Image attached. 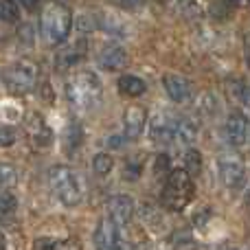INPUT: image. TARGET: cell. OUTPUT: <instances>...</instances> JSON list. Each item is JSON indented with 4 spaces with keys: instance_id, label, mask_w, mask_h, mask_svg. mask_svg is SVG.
<instances>
[{
    "instance_id": "cell-18",
    "label": "cell",
    "mask_w": 250,
    "mask_h": 250,
    "mask_svg": "<svg viewBox=\"0 0 250 250\" xmlns=\"http://www.w3.org/2000/svg\"><path fill=\"white\" fill-rule=\"evenodd\" d=\"M117 88L125 97H141V95H145L147 83L141 77H136V75H121L117 82Z\"/></svg>"
},
{
    "instance_id": "cell-27",
    "label": "cell",
    "mask_w": 250,
    "mask_h": 250,
    "mask_svg": "<svg viewBox=\"0 0 250 250\" xmlns=\"http://www.w3.org/2000/svg\"><path fill=\"white\" fill-rule=\"evenodd\" d=\"M97 26H99V18H95L92 13H82V16L77 18V29L82 31V33L95 31Z\"/></svg>"
},
{
    "instance_id": "cell-23",
    "label": "cell",
    "mask_w": 250,
    "mask_h": 250,
    "mask_svg": "<svg viewBox=\"0 0 250 250\" xmlns=\"http://www.w3.org/2000/svg\"><path fill=\"white\" fill-rule=\"evenodd\" d=\"M178 11L182 13L185 20H195V18L202 16V9L198 7L195 0H178Z\"/></svg>"
},
{
    "instance_id": "cell-30",
    "label": "cell",
    "mask_w": 250,
    "mask_h": 250,
    "mask_svg": "<svg viewBox=\"0 0 250 250\" xmlns=\"http://www.w3.org/2000/svg\"><path fill=\"white\" fill-rule=\"evenodd\" d=\"M2 117L9 119V121H16V119H20V108H16V105H11V104H4L2 105Z\"/></svg>"
},
{
    "instance_id": "cell-3",
    "label": "cell",
    "mask_w": 250,
    "mask_h": 250,
    "mask_svg": "<svg viewBox=\"0 0 250 250\" xmlns=\"http://www.w3.org/2000/svg\"><path fill=\"white\" fill-rule=\"evenodd\" d=\"M101 79L92 70H82L66 83V97L77 110H90L101 101Z\"/></svg>"
},
{
    "instance_id": "cell-7",
    "label": "cell",
    "mask_w": 250,
    "mask_h": 250,
    "mask_svg": "<svg viewBox=\"0 0 250 250\" xmlns=\"http://www.w3.org/2000/svg\"><path fill=\"white\" fill-rule=\"evenodd\" d=\"M220 180L229 189H242L246 185V167L239 158L226 156L220 160Z\"/></svg>"
},
{
    "instance_id": "cell-21",
    "label": "cell",
    "mask_w": 250,
    "mask_h": 250,
    "mask_svg": "<svg viewBox=\"0 0 250 250\" xmlns=\"http://www.w3.org/2000/svg\"><path fill=\"white\" fill-rule=\"evenodd\" d=\"M0 20L13 24V22L20 20V7L13 0H0Z\"/></svg>"
},
{
    "instance_id": "cell-1",
    "label": "cell",
    "mask_w": 250,
    "mask_h": 250,
    "mask_svg": "<svg viewBox=\"0 0 250 250\" xmlns=\"http://www.w3.org/2000/svg\"><path fill=\"white\" fill-rule=\"evenodd\" d=\"M195 198V185L187 169H173L167 176L160 193V202L169 211H185Z\"/></svg>"
},
{
    "instance_id": "cell-8",
    "label": "cell",
    "mask_w": 250,
    "mask_h": 250,
    "mask_svg": "<svg viewBox=\"0 0 250 250\" xmlns=\"http://www.w3.org/2000/svg\"><path fill=\"white\" fill-rule=\"evenodd\" d=\"M224 136H226V141H229L233 147H242L244 143L248 141V136H250L248 119L244 117V114H239V112H233L229 119H226Z\"/></svg>"
},
{
    "instance_id": "cell-38",
    "label": "cell",
    "mask_w": 250,
    "mask_h": 250,
    "mask_svg": "<svg viewBox=\"0 0 250 250\" xmlns=\"http://www.w3.org/2000/svg\"><path fill=\"white\" fill-rule=\"evenodd\" d=\"M2 248H7V242H4V237L0 235V250H2Z\"/></svg>"
},
{
    "instance_id": "cell-17",
    "label": "cell",
    "mask_w": 250,
    "mask_h": 250,
    "mask_svg": "<svg viewBox=\"0 0 250 250\" xmlns=\"http://www.w3.org/2000/svg\"><path fill=\"white\" fill-rule=\"evenodd\" d=\"M83 143V129L79 121H68L64 127V151L66 154H75Z\"/></svg>"
},
{
    "instance_id": "cell-11",
    "label": "cell",
    "mask_w": 250,
    "mask_h": 250,
    "mask_svg": "<svg viewBox=\"0 0 250 250\" xmlns=\"http://www.w3.org/2000/svg\"><path fill=\"white\" fill-rule=\"evenodd\" d=\"M86 51H88V44L86 40H75V42H70L66 48H62L60 53H57V70H68L73 68L75 64H79V62L86 57Z\"/></svg>"
},
{
    "instance_id": "cell-39",
    "label": "cell",
    "mask_w": 250,
    "mask_h": 250,
    "mask_svg": "<svg viewBox=\"0 0 250 250\" xmlns=\"http://www.w3.org/2000/svg\"><path fill=\"white\" fill-rule=\"evenodd\" d=\"M246 55H248V64H250V40H248V44H246Z\"/></svg>"
},
{
    "instance_id": "cell-28",
    "label": "cell",
    "mask_w": 250,
    "mask_h": 250,
    "mask_svg": "<svg viewBox=\"0 0 250 250\" xmlns=\"http://www.w3.org/2000/svg\"><path fill=\"white\" fill-rule=\"evenodd\" d=\"M16 138H18V134L11 125H2L0 127V147H11L16 143Z\"/></svg>"
},
{
    "instance_id": "cell-5",
    "label": "cell",
    "mask_w": 250,
    "mask_h": 250,
    "mask_svg": "<svg viewBox=\"0 0 250 250\" xmlns=\"http://www.w3.org/2000/svg\"><path fill=\"white\" fill-rule=\"evenodd\" d=\"M35 77H38V68H35L31 62L9 64L7 68L0 73V79H2L4 88H7V92L13 97H24L26 92L33 88Z\"/></svg>"
},
{
    "instance_id": "cell-13",
    "label": "cell",
    "mask_w": 250,
    "mask_h": 250,
    "mask_svg": "<svg viewBox=\"0 0 250 250\" xmlns=\"http://www.w3.org/2000/svg\"><path fill=\"white\" fill-rule=\"evenodd\" d=\"M97 62H99V66L104 70H119L127 64V51L123 46H119V44H108V46H104L99 51Z\"/></svg>"
},
{
    "instance_id": "cell-29",
    "label": "cell",
    "mask_w": 250,
    "mask_h": 250,
    "mask_svg": "<svg viewBox=\"0 0 250 250\" xmlns=\"http://www.w3.org/2000/svg\"><path fill=\"white\" fill-rule=\"evenodd\" d=\"M16 178H18V173L11 165H7V163L0 165V182H2V185H13Z\"/></svg>"
},
{
    "instance_id": "cell-33",
    "label": "cell",
    "mask_w": 250,
    "mask_h": 250,
    "mask_svg": "<svg viewBox=\"0 0 250 250\" xmlns=\"http://www.w3.org/2000/svg\"><path fill=\"white\" fill-rule=\"evenodd\" d=\"M20 38L24 40V44H33V31L29 26H22L20 29Z\"/></svg>"
},
{
    "instance_id": "cell-31",
    "label": "cell",
    "mask_w": 250,
    "mask_h": 250,
    "mask_svg": "<svg viewBox=\"0 0 250 250\" xmlns=\"http://www.w3.org/2000/svg\"><path fill=\"white\" fill-rule=\"evenodd\" d=\"M40 97H42V101H46V104H53L55 101V95H53V86L48 82L42 83V88H40Z\"/></svg>"
},
{
    "instance_id": "cell-20",
    "label": "cell",
    "mask_w": 250,
    "mask_h": 250,
    "mask_svg": "<svg viewBox=\"0 0 250 250\" xmlns=\"http://www.w3.org/2000/svg\"><path fill=\"white\" fill-rule=\"evenodd\" d=\"M114 169V158L110 154H95V158H92V171L97 173V176H108L110 171Z\"/></svg>"
},
{
    "instance_id": "cell-4",
    "label": "cell",
    "mask_w": 250,
    "mask_h": 250,
    "mask_svg": "<svg viewBox=\"0 0 250 250\" xmlns=\"http://www.w3.org/2000/svg\"><path fill=\"white\" fill-rule=\"evenodd\" d=\"M48 187L55 193V198L60 200L64 207H77L83 198V189L79 176L66 165H57L48 171Z\"/></svg>"
},
{
    "instance_id": "cell-25",
    "label": "cell",
    "mask_w": 250,
    "mask_h": 250,
    "mask_svg": "<svg viewBox=\"0 0 250 250\" xmlns=\"http://www.w3.org/2000/svg\"><path fill=\"white\" fill-rule=\"evenodd\" d=\"M18 208V200H16V195L11 193V191H0V217H4V215H11L13 211Z\"/></svg>"
},
{
    "instance_id": "cell-24",
    "label": "cell",
    "mask_w": 250,
    "mask_h": 250,
    "mask_svg": "<svg viewBox=\"0 0 250 250\" xmlns=\"http://www.w3.org/2000/svg\"><path fill=\"white\" fill-rule=\"evenodd\" d=\"M171 173V165H169V156L167 154H158L154 160V176L158 180H167V176Z\"/></svg>"
},
{
    "instance_id": "cell-35",
    "label": "cell",
    "mask_w": 250,
    "mask_h": 250,
    "mask_svg": "<svg viewBox=\"0 0 250 250\" xmlns=\"http://www.w3.org/2000/svg\"><path fill=\"white\" fill-rule=\"evenodd\" d=\"M20 7H24L26 11H35L40 7V0H20Z\"/></svg>"
},
{
    "instance_id": "cell-9",
    "label": "cell",
    "mask_w": 250,
    "mask_h": 250,
    "mask_svg": "<svg viewBox=\"0 0 250 250\" xmlns=\"http://www.w3.org/2000/svg\"><path fill=\"white\" fill-rule=\"evenodd\" d=\"M108 213L119 226H127L134 217V200L125 193L112 195L108 200Z\"/></svg>"
},
{
    "instance_id": "cell-15",
    "label": "cell",
    "mask_w": 250,
    "mask_h": 250,
    "mask_svg": "<svg viewBox=\"0 0 250 250\" xmlns=\"http://www.w3.org/2000/svg\"><path fill=\"white\" fill-rule=\"evenodd\" d=\"M147 123V112L145 108H138V105H132V108L125 110L123 114V129H125V136L136 141L138 136L143 134Z\"/></svg>"
},
{
    "instance_id": "cell-2",
    "label": "cell",
    "mask_w": 250,
    "mask_h": 250,
    "mask_svg": "<svg viewBox=\"0 0 250 250\" xmlns=\"http://www.w3.org/2000/svg\"><path fill=\"white\" fill-rule=\"evenodd\" d=\"M73 26V16H70L68 7L60 2H48L44 7L42 16H40V33H42L44 42L57 46L64 44Z\"/></svg>"
},
{
    "instance_id": "cell-32",
    "label": "cell",
    "mask_w": 250,
    "mask_h": 250,
    "mask_svg": "<svg viewBox=\"0 0 250 250\" xmlns=\"http://www.w3.org/2000/svg\"><path fill=\"white\" fill-rule=\"evenodd\" d=\"M117 2L121 4L123 9H138V7H143L145 0H117Z\"/></svg>"
},
{
    "instance_id": "cell-26",
    "label": "cell",
    "mask_w": 250,
    "mask_h": 250,
    "mask_svg": "<svg viewBox=\"0 0 250 250\" xmlns=\"http://www.w3.org/2000/svg\"><path fill=\"white\" fill-rule=\"evenodd\" d=\"M211 13L217 18V20H226L233 13V7H230V0H215L211 4Z\"/></svg>"
},
{
    "instance_id": "cell-40",
    "label": "cell",
    "mask_w": 250,
    "mask_h": 250,
    "mask_svg": "<svg viewBox=\"0 0 250 250\" xmlns=\"http://www.w3.org/2000/svg\"><path fill=\"white\" fill-rule=\"evenodd\" d=\"M246 211H248V215H250V193H248V198H246Z\"/></svg>"
},
{
    "instance_id": "cell-10",
    "label": "cell",
    "mask_w": 250,
    "mask_h": 250,
    "mask_svg": "<svg viewBox=\"0 0 250 250\" xmlns=\"http://www.w3.org/2000/svg\"><path fill=\"white\" fill-rule=\"evenodd\" d=\"M176 119H171L169 114L160 112L154 117V121H151V127H149V138L151 143H160V145H165V143H169L171 138H176Z\"/></svg>"
},
{
    "instance_id": "cell-22",
    "label": "cell",
    "mask_w": 250,
    "mask_h": 250,
    "mask_svg": "<svg viewBox=\"0 0 250 250\" xmlns=\"http://www.w3.org/2000/svg\"><path fill=\"white\" fill-rule=\"evenodd\" d=\"M185 165H187V171L191 173V176H198L200 171H202V156H200L198 149H187L185 151Z\"/></svg>"
},
{
    "instance_id": "cell-14",
    "label": "cell",
    "mask_w": 250,
    "mask_h": 250,
    "mask_svg": "<svg viewBox=\"0 0 250 250\" xmlns=\"http://www.w3.org/2000/svg\"><path fill=\"white\" fill-rule=\"evenodd\" d=\"M163 86H165V92H167V97L171 101H176V104H185V101H189L191 86H189V82H187L185 77L167 73L163 77Z\"/></svg>"
},
{
    "instance_id": "cell-37",
    "label": "cell",
    "mask_w": 250,
    "mask_h": 250,
    "mask_svg": "<svg viewBox=\"0 0 250 250\" xmlns=\"http://www.w3.org/2000/svg\"><path fill=\"white\" fill-rule=\"evenodd\" d=\"M108 145H112L114 149H119V147H123V138H119V136H110Z\"/></svg>"
},
{
    "instance_id": "cell-12",
    "label": "cell",
    "mask_w": 250,
    "mask_h": 250,
    "mask_svg": "<svg viewBox=\"0 0 250 250\" xmlns=\"http://www.w3.org/2000/svg\"><path fill=\"white\" fill-rule=\"evenodd\" d=\"M121 235H119V224L112 220V217H104L97 226L95 233V244L99 248H119L121 246Z\"/></svg>"
},
{
    "instance_id": "cell-36",
    "label": "cell",
    "mask_w": 250,
    "mask_h": 250,
    "mask_svg": "<svg viewBox=\"0 0 250 250\" xmlns=\"http://www.w3.org/2000/svg\"><path fill=\"white\" fill-rule=\"evenodd\" d=\"M53 244H55V239H35L33 246L35 248H53Z\"/></svg>"
},
{
    "instance_id": "cell-16",
    "label": "cell",
    "mask_w": 250,
    "mask_h": 250,
    "mask_svg": "<svg viewBox=\"0 0 250 250\" xmlns=\"http://www.w3.org/2000/svg\"><path fill=\"white\" fill-rule=\"evenodd\" d=\"M198 134H200V127H198V123H195V119L185 117L176 123V141L180 143V145L191 147L198 141Z\"/></svg>"
},
{
    "instance_id": "cell-19",
    "label": "cell",
    "mask_w": 250,
    "mask_h": 250,
    "mask_svg": "<svg viewBox=\"0 0 250 250\" xmlns=\"http://www.w3.org/2000/svg\"><path fill=\"white\" fill-rule=\"evenodd\" d=\"M99 26L104 31H108L110 35H125V33H127V26H125V22L119 20L114 13H108V11L99 16Z\"/></svg>"
},
{
    "instance_id": "cell-34",
    "label": "cell",
    "mask_w": 250,
    "mask_h": 250,
    "mask_svg": "<svg viewBox=\"0 0 250 250\" xmlns=\"http://www.w3.org/2000/svg\"><path fill=\"white\" fill-rule=\"evenodd\" d=\"M239 99H242V104L250 110V86H244L242 88V92H239Z\"/></svg>"
},
{
    "instance_id": "cell-6",
    "label": "cell",
    "mask_w": 250,
    "mask_h": 250,
    "mask_svg": "<svg viewBox=\"0 0 250 250\" xmlns=\"http://www.w3.org/2000/svg\"><path fill=\"white\" fill-rule=\"evenodd\" d=\"M26 123V134H29V141L33 143L38 149H46L53 143V129L48 127V123L44 121L42 114L38 112H29L24 117Z\"/></svg>"
}]
</instances>
